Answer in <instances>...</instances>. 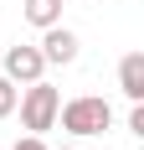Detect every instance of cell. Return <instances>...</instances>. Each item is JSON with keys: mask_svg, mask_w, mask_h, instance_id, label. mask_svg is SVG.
I'll use <instances>...</instances> for the list:
<instances>
[{"mask_svg": "<svg viewBox=\"0 0 144 150\" xmlns=\"http://www.w3.org/2000/svg\"><path fill=\"white\" fill-rule=\"evenodd\" d=\"M57 124L67 135H77V140L103 135V129H113V104L98 98V93H77V98H67V104L57 109Z\"/></svg>", "mask_w": 144, "mask_h": 150, "instance_id": "obj_1", "label": "cell"}, {"mask_svg": "<svg viewBox=\"0 0 144 150\" xmlns=\"http://www.w3.org/2000/svg\"><path fill=\"white\" fill-rule=\"evenodd\" d=\"M15 104H21V129H26V135H46V129H57V109H62V93L52 88L46 78L26 83V93H15Z\"/></svg>", "mask_w": 144, "mask_h": 150, "instance_id": "obj_2", "label": "cell"}, {"mask_svg": "<svg viewBox=\"0 0 144 150\" xmlns=\"http://www.w3.org/2000/svg\"><path fill=\"white\" fill-rule=\"evenodd\" d=\"M46 73V57H41V47H10L5 52V78L10 83H36V78Z\"/></svg>", "mask_w": 144, "mask_h": 150, "instance_id": "obj_3", "label": "cell"}, {"mask_svg": "<svg viewBox=\"0 0 144 150\" xmlns=\"http://www.w3.org/2000/svg\"><path fill=\"white\" fill-rule=\"evenodd\" d=\"M77 31H67L57 21V26H41V57L46 62H57V67H67V62H77Z\"/></svg>", "mask_w": 144, "mask_h": 150, "instance_id": "obj_4", "label": "cell"}, {"mask_svg": "<svg viewBox=\"0 0 144 150\" xmlns=\"http://www.w3.org/2000/svg\"><path fill=\"white\" fill-rule=\"evenodd\" d=\"M118 88H124L129 104H139V98H144V52H129V57L118 62Z\"/></svg>", "mask_w": 144, "mask_h": 150, "instance_id": "obj_5", "label": "cell"}, {"mask_svg": "<svg viewBox=\"0 0 144 150\" xmlns=\"http://www.w3.org/2000/svg\"><path fill=\"white\" fill-rule=\"evenodd\" d=\"M21 16L31 26H57L62 21V0H21Z\"/></svg>", "mask_w": 144, "mask_h": 150, "instance_id": "obj_6", "label": "cell"}, {"mask_svg": "<svg viewBox=\"0 0 144 150\" xmlns=\"http://www.w3.org/2000/svg\"><path fill=\"white\" fill-rule=\"evenodd\" d=\"M10 114H15V83L0 73V119H10Z\"/></svg>", "mask_w": 144, "mask_h": 150, "instance_id": "obj_7", "label": "cell"}, {"mask_svg": "<svg viewBox=\"0 0 144 150\" xmlns=\"http://www.w3.org/2000/svg\"><path fill=\"white\" fill-rule=\"evenodd\" d=\"M129 129H134V135H144V98L129 109Z\"/></svg>", "mask_w": 144, "mask_h": 150, "instance_id": "obj_8", "label": "cell"}, {"mask_svg": "<svg viewBox=\"0 0 144 150\" xmlns=\"http://www.w3.org/2000/svg\"><path fill=\"white\" fill-rule=\"evenodd\" d=\"M10 150H46V140H41V135H21Z\"/></svg>", "mask_w": 144, "mask_h": 150, "instance_id": "obj_9", "label": "cell"}]
</instances>
